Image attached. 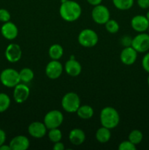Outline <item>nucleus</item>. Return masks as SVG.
<instances>
[{
  "label": "nucleus",
  "instance_id": "obj_18",
  "mask_svg": "<svg viewBox=\"0 0 149 150\" xmlns=\"http://www.w3.org/2000/svg\"><path fill=\"white\" fill-rule=\"evenodd\" d=\"M69 140L74 146H80L86 140V134L81 129H72L69 133Z\"/></svg>",
  "mask_w": 149,
  "mask_h": 150
},
{
  "label": "nucleus",
  "instance_id": "obj_37",
  "mask_svg": "<svg viewBox=\"0 0 149 150\" xmlns=\"http://www.w3.org/2000/svg\"><path fill=\"white\" fill-rule=\"evenodd\" d=\"M145 17L147 18V19H148V21H149V10H148V12H147V13H146Z\"/></svg>",
  "mask_w": 149,
  "mask_h": 150
},
{
  "label": "nucleus",
  "instance_id": "obj_36",
  "mask_svg": "<svg viewBox=\"0 0 149 150\" xmlns=\"http://www.w3.org/2000/svg\"><path fill=\"white\" fill-rule=\"evenodd\" d=\"M0 150H11V148H10V145L7 144H2L1 146H0Z\"/></svg>",
  "mask_w": 149,
  "mask_h": 150
},
{
  "label": "nucleus",
  "instance_id": "obj_17",
  "mask_svg": "<svg viewBox=\"0 0 149 150\" xmlns=\"http://www.w3.org/2000/svg\"><path fill=\"white\" fill-rule=\"evenodd\" d=\"M64 70L69 76L76 77L81 73L82 66L78 61L72 57L70 59L66 62L64 64Z\"/></svg>",
  "mask_w": 149,
  "mask_h": 150
},
{
  "label": "nucleus",
  "instance_id": "obj_35",
  "mask_svg": "<svg viewBox=\"0 0 149 150\" xmlns=\"http://www.w3.org/2000/svg\"><path fill=\"white\" fill-rule=\"evenodd\" d=\"M86 1H87V2L89 3L90 5H92L94 7V6L100 4L101 3H102V0H86Z\"/></svg>",
  "mask_w": 149,
  "mask_h": 150
},
{
  "label": "nucleus",
  "instance_id": "obj_9",
  "mask_svg": "<svg viewBox=\"0 0 149 150\" xmlns=\"http://www.w3.org/2000/svg\"><path fill=\"white\" fill-rule=\"evenodd\" d=\"M63 65L58 60H51L45 67V74L50 79H58L63 73Z\"/></svg>",
  "mask_w": 149,
  "mask_h": 150
},
{
  "label": "nucleus",
  "instance_id": "obj_24",
  "mask_svg": "<svg viewBox=\"0 0 149 150\" xmlns=\"http://www.w3.org/2000/svg\"><path fill=\"white\" fill-rule=\"evenodd\" d=\"M129 141L131 142L134 144L137 145L141 143L143 139V134L140 130H133L129 133L128 136Z\"/></svg>",
  "mask_w": 149,
  "mask_h": 150
},
{
  "label": "nucleus",
  "instance_id": "obj_1",
  "mask_svg": "<svg viewBox=\"0 0 149 150\" xmlns=\"http://www.w3.org/2000/svg\"><path fill=\"white\" fill-rule=\"evenodd\" d=\"M82 8L80 4L73 0H66L61 2L59 7V14L63 20L73 22L80 17Z\"/></svg>",
  "mask_w": 149,
  "mask_h": 150
},
{
  "label": "nucleus",
  "instance_id": "obj_8",
  "mask_svg": "<svg viewBox=\"0 0 149 150\" xmlns=\"http://www.w3.org/2000/svg\"><path fill=\"white\" fill-rule=\"evenodd\" d=\"M137 53H146L149 51V34L141 32L132 38L131 45Z\"/></svg>",
  "mask_w": 149,
  "mask_h": 150
},
{
  "label": "nucleus",
  "instance_id": "obj_3",
  "mask_svg": "<svg viewBox=\"0 0 149 150\" xmlns=\"http://www.w3.org/2000/svg\"><path fill=\"white\" fill-rule=\"evenodd\" d=\"M0 81L7 88H14L20 82L19 72L13 68H6L0 73Z\"/></svg>",
  "mask_w": 149,
  "mask_h": 150
},
{
  "label": "nucleus",
  "instance_id": "obj_22",
  "mask_svg": "<svg viewBox=\"0 0 149 150\" xmlns=\"http://www.w3.org/2000/svg\"><path fill=\"white\" fill-rule=\"evenodd\" d=\"M19 76H20V81L26 83H29L33 80L34 77V73L31 68L24 67L19 72Z\"/></svg>",
  "mask_w": 149,
  "mask_h": 150
},
{
  "label": "nucleus",
  "instance_id": "obj_5",
  "mask_svg": "<svg viewBox=\"0 0 149 150\" xmlns=\"http://www.w3.org/2000/svg\"><path fill=\"white\" fill-rule=\"evenodd\" d=\"M63 109L68 113H74L80 106V99L77 94L74 92H67L61 100Z\"/></svg>",
  "mask_w": 149,
  "mask_h": 150
},
{
  "label": "nucleus",
  "instance_id": "obj_32",
  "mask_svg": "<svg viewBox=\"0 0 149 150\" xmlns=\"http://www.w3.org/2000/svg\"><path fill=\"white\" fill-rule=\"evenodd\" d=\"M137 4L141 9L149 8V0H137Z\"/></svg>",
  "mask_w": 149,
  "mask_h": 150
},
{
  "label": "nucleus",
  "instance_id": "obj_19",
  "mask_svg": "<svg viewBox=\"0 0 149 150\" xmlns=\"http://www.w3.org/2000/svg\"><path fill=\"white\" fill-rule=\"evenodd\" d=\"M95 137H96V140L100 143H107L108 142H109L111 138L110 130L102 126L96 130Z\"/></svg>",
  "mask_w": 149,
  "mask_h": 150
},
{
  "label": "nucleus",
  "instance_id": "obj_13",
  "mask_svg": "<svg viewBox=\"0 0 149 150\" xmlns=\"http://www.w3.org/2000/svg\"><path fill=\"white\" fill-rule=\"evenodd\" d=\"M47 127L44 122H34L28 127V132L32 137L35 139H42L46 135Z\"/></svg>",
  "mask_w": 149,
  "mask_h": 150
},
{
  "label": "nucleus",
  "instance_id": "obj_39",
  "mask_svg": "<svg viewBox=\"0 0 149 150\" xmlns=\"http://www.w3.org/2000/svg\"><path fill=\"white\" fill-rule=\"evenodd\" d=\"M148 34H149V27H148Z\"/></svg>",
  "mask_w": 149,
  "mask_h": 150
},
{
  "label": "nucleus",
  "instance_id": "obj_12",
  "mask_svg": "<svg viewBox=\"0 0 149 150\" xmlns=\"http://www.w3.org/2000/svg\"><path fill=\"white\" fill-rule=\"evenodd\" d=\"M131 26L135 32L141 33L148 31L149 27V21L143 15H137L131 20Z\"/></svg>",
  "mask_w": 149,
  "mask_h": 150
},
{
  "label": "nucleus",
  "instance_id": "obj_14",
  "mask_svg": "<svg viewBox=\"0 0 149 150\" xmlns=\"http://www.w3.org/2000/svg\"><path fill=\"white\" fill-rule=\"evenodd\" d=\"M137 54L138 53L137 51L131 46L125 47L120 54L121 62L125 65H131L134 64L137 59Z\"/></svg>",
  "mask_w": 149,
  "mask_h": 150
},
{
  "label": "nucleus",
  "instance_id": "obj_21",
  "mask_svg": "<svg viewBox=\"0 0 149 150\" xmlns=\"http://www.w3.org/2000/svg\"><path fill=\"white\" fill-rule=\"evenodd\" d=\"M48 54L52 60H59L64 54V48L59 44H53L50 47Z\"/></svg>",
  "mask_w": 149,
  "mask_h": 150
},
{
  "label": "nucleus",
  "instance_id": "obj_26",
  "mask_svg": "<svg viewBox=\"0 0 149 150\" xmlns=\"http://www.w3.org/2000/svg\"><path fill=\"white\" fill-rule=\"evenodd\" d=\"M48 139L53 143H56V142H61V139H62V133L61 130L58 128H53L50 129L49 132H48Z\"/></svg>",
  "mask_w": 149,
  "mask_h": 150
},
{
  "label": "nucleus",
  "instance_id": "obj_10",
  "mask_svg": "<svg viewBox=\"0 0 149 150\" xmlns=\"http://www.w3.org/2000/svg\"><path fill=\"white\" fill-rule=\"evenodd\" d=\"M6 59L11 63H15L20 61L22 57V50L19 45L10 43L7 46L4 52Z\"/></svg>",
  "mask_w": 149,
  "mask_h": 150
},
{
  "label": "nucleus",
  "instance_id": "obj_30",
  "mask_svg": "<svg viewBox=\"0 0 149 150\" xmlns=\"http://www.w3.org/2000/svg\"><path fill=\"white\" fill-rule=\"evenodd\" d=\"M142 67L143 70L149 73V51H147L142 59Z\"/></svg>",
  "mask_w": 149,
  "mask_h": 150
},
{
  "label": "nucleus",
  "instance_id": "obj_31",
  "mask_svg": "<svg viewBox=\"0 0 149 150\" xmlns=\"http://www.w3.org/2000/svg\"><path fill=\"white\" fill-rule=\"evenodd\" d=\"M131 42H132V38H131L129 35H125L121 38V43L124 47L131 46Z\"/></svg>",
  "mask_w": 149,
  "mask_h": 150
},
{
  "label": "nucleus",
  "instance_id": "obj_38",
  "mask_svg": "<svg viewBox=\"0 0 149 150\" xmlns=\"http://www.w3.org/2000/svg\"><path fill=\"white\" fill-rule=\"evenodd\" d=\"M147 82H148V86H149V76H148V79H147Z\"/></svg>",
  "mask_w": 149,
  "mask_h": 150
},
{
  "label": "nucleus",
  "instance_id": "obj_4",
  "mask_svg": "<svg viewBox=\"0 0 149 150\" xmlns=\"http://www.w3.org/2000/svg\"><path fill=\"white\" fill-rule=\"evenodd\" d=\"M77 40L81 46L85 48H92L98 43L99 37L93 29H85L79 33Z\"/></svg>",
  "mask_w": 149,
  "mask_h": 150
},
{
  "label": "nucleus",
  "instance_id": "obj_23",
  "mask_svg": "<svg viewBox=\"0 0 149 150\" xmlns=\"http://www.w3.org/2000/svg\"><path fill=\"white\" fill-rule=\"evenodd\" d=\"M113 5L120 10H128L134 5V0H112Z\"/></svg>",
  "mask_w": 149,
  "mask_h": 150
},
{
  "label": "nucleus",
  "instance_id": "obj_16",
  "mask_svg": "<svg viewBox=\"0 0 149 150\" xmlns=\"http://www.w3.org/2000/svg\"><path fill=\"white\" fill-rule=\"evenodd\" d=\"M9 145L11 150H26L30 146V142L26 136L20 135L13 137Z\"/></svg>",
  "mask_w": 149,
  "mask_h": 150
},
{
  "label": "nucleus",
  "instance_id": "obj_27",
  "mask_svg": "<svg viewBox=\"0 0 149 150\" xmlns=\"http://www.w3.org/2000/svg\"><path fill=\"white\" fill-rule=\"evenodd\" d=\"M105 26L106 30L110 34H115L119 31V24L116 21L113 19H109L105 23Z\"/></svg>",
  "mask_w": 149,
  "mask_h": 150
},
{
  "label": "nucleus",
  "instance_id": "obj_7",
  "mask_svg": "<svg viewBox=\"0 0 149 150\" xmlns=\"http://www.w3.org/2000/svg\"><path fill=\"white\" fill-rule=\"evenodd\" d=\"M91 17L95 23L103 25L110 19V13L106 6L100 4L94 6L91 12Z\"/></svg>",
  "mask_w": 149,
  "mask_h": 150
},
{
  "label": "nucleus",
  "instance_id": "obj_11",
  "mask_svg": "<svg viewBox=\"0 0 149 150\" xmlns=\"http://www.w3.org/2000/svg\"><path fill=\"white\" fill-rule=\"evenodd\" d=\"M30 89L24 83L16 85L13 91V98L17 103H23L29 98Z\"/></svg>",
  "mask_w": 149,
  "mask_h": 150
},
{
  "label": "nucleus",
  "instance_id": "obj_29",
  "mask_svg": "<svg viewBox=\"0 0 149 150\" xmlns=\"http://www.w3.org/2000/svg\"><path fill=\"white\" fill-rule=\"evenodd\" d=\"M10 18H11V15L8 10L4 8L0 9V21L5 23L10 21Z\"/></svg>",
  "mask_w": 149,
  "mask_h": 150
},
{
  "label": "nucleus",
  "instance_id": "obj_33",
  "mask_svg": "<svg viewBox=\"0 0 149 150\" xmlns=\"http://www.w3.org/2000/svg\"><path fill=\"white\" fill-rule=\"evenodd\" d=\"M6 139H7L6 133L2 130V129L0 128V146L5 143Z\"/></svg>",
  "mask_w": 149,
  "mask_h": 150
},
{
  "label": "nucleus",
  "instance_id": "obj_6",
  "mask_svg": "<svg viewBox=\"0 0 149 150\" xmlns=\"http://www.w3.org/2000/svg\"><path fill=\"white\" fill-rule=\"evenodd\" d=\"M64 121V115L58 110H52L47 113L44 117L43 122L48 129L58 128Z\"/></svg>",
  "mask_w": 149,
  "mask_h": 150
},
{
  "label": "nucleus",
  "instance_id": "obj_28",
  "mask_svg": "<svg viewBox=\"0 0 149 150\" xmlns=\"http://www.w3.org/2000/svg\"><path fill=\"white\" fill-rule=\"evenodd\" d=\"M136 145L131 143L130 141H124L118 145L119 150H136Z\"/></svg>",
  "mask_w": 149,
  "mask_h": 150
},
{
  "label": "nucleus",
  "instance_id": "obj_34",
  "mask_svg": "<svg viewBox=\"0 0 149 150\" xmlns=\"http://www.w3.org/2000/svg\"><path fill=\"white\" fill-rule=\"evenodd\" d=\"M53 149L54 150H64L65 149V146H64V143L61 142H58L54 143Z\"/></svg>",
  "mask_w": 149,
  "mask_h": 150
},
{
  "label": "nucleus",
  "instance_id": "obj_15",
  "mask_svg": "<svg viewBox=\"0 0 149 150\" xmlns=\"http://www.w3.org/2000/svg\"><path fill=\"white\" fill-rule=\"evenodd\" d=\"M1 35L8 40H13L15 39L18 35V29L14 23L7 21L3 23L1 27Z\"/></svg>",
  "mask_w": 149,
  "mask_h": 150
},
{
  "label": "nucleus",
  "instance_id": "obj_25",
  "mask_svg": "<svg viewBox=\"0 0 149 150\" xmlns=\"http://www.w3.org/2000/svg\"><path fill=\"white\" fill-rule=\"evenodd\" d=\"M11 103V100L9 95L5 93H0V113L7 111Z\"/></svg>",
  "mask_w": 149,
  "mask_h": 150
},
{
  "label": "nucleus",
  "instance_id": "obj_2",
  "mask_svg": "<svg viewBox=\"0 0 149 150\" xmlns=\"http://www.w3.org/2000/svg\"><path fill=\"white\" fill-rule=\"evenodd\" d=\"M99 118L102 126L110 130L115 128L120 122V115L118 111L110 106H107L102 108Z\"/></svg>",
  "mask_w": 149,
  "mask_h": 150
},
{
  "label": "nucleus",
  "instance_id": "obj_20",
  "mask_svg": "<svg viewBox=\"0 0 149 150\" xmlns=\"http://www.w3.org/2000/svg\"><path fill=\"white\" fill-rule=\"evenodd\" d=\"M77 117H80L82 120H89L93 116L94 111L93 108L89 105H80L76 111Z\"/></svg>",
  "mask_w": 149,
  "mask_h": 150
}]
</instances>
